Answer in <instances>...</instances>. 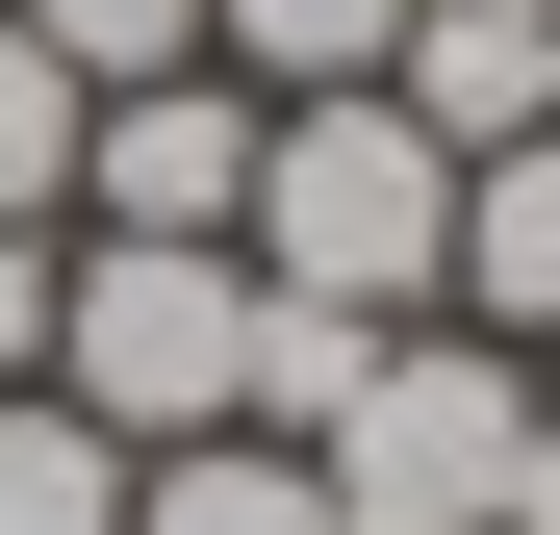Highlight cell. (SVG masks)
I'll use <instances>...</instances> for the list:
<instances>
[{
	"label": "cell",
	"mask_w": 560,
	"mask_h": 535,
	"mask_svg": "<svg viewBox=\"0 0 560 535\" xmlns=\"http://www.w3.org/2000/svg\"><path fill=\"white\" fill-rule=\"evenodd\" d=\"M230 255L280 306H357V332H433V255H458V153L383 103V77H331V103H255V205Z\"/></svg>",
	"instance_id": "1"
},
{
	"label": "cell",
	"mask_w": 560,
	"mask_h": 535,
	"mask_svg": "<svg viewBox=\"0 0 560 535\" xmlns=\"http://www.w3.org/2000/svg\"><path fill=\"white\" fill-rule=\"evenodd\" d=\"M51 408L178 460V433H255V255H178V230H77L51 281Z\"/></svg>",
	"instance_id": "2"
},
{
	"label": "cell",
	"mask_w": 560,
	"mask_h": 535,
	"mask_svg": "<svg viewBox=\"0 0 560 535\" xmlns=\"http://www.w3.org/2000/svg\"><path fill=\"white\" fill-rule=\"evenodd\" d=\"M510 433H535V357H485V332H383V357H357V408L306 433V485H331V535H485V510H510Z\"/></svg>",
	"instance_id": "3"
},
{
	"label": "cell",
	"mask_w": 560,
	"mask_h": 535,
	"mask_svg": "<svg viewBox=\"0 0 560 535\" xmlns=\"http://www.w3.org/2000/svg\"><path fill=\"white\" fill-rule=\"evenodd\" d=\"M230 205H255V77H103L77 103V230H178V255H230Z\"/></svg>",
	"instance_id": "4"
},
{
	"label": "cell",
	"mask_w": 560,
	"mask_h": 535,
	"mask_svg": "<svg viewBox=\"0 0 560 535\" xmlns=\"http://www.w3.org/2000/svg\"><path fill=\"white\" fill-rule=\"evenodd\" d=\"M383 103H408L433 153H535V128H560V26H535V0H408Z\"/></svg>",
	"instance_id": "5"
},
{
	"label": "cell",
	"mask_w": 560,
	"mask_h": 535,
	"mask_svg": "<svg viewBox=\"0 0 560 535\" xmlns=\"http://www.w3.org/2000/svg\"><path fill=\"white\" fill-rule=\"evenodd\" d=\"M433 332H485V357H560V128H535V153H458Z\"/></svg>",
	"instance_id": "6"
},
{
	"label": "cell",
	"mask_w": 560,
	"mask_h": 535,
	"mask_svg": "<svg viewBox=\"0 0 560 535\" xmlns=\"http://www.w3.org/2000/svg\"><path fill=\"white\" fill-rule=\"evenodd\" d=\"M128 535H331V485L280 433H178V460H128Z\"/></svg>",
	"instance_id": "7"
},
{
	"label": "cell",
	"mask_w": 560,
	"mask_h": 535,
	"mask_svg": "<svg viewBox=\"0 0 560 535\" xmlns=\"http://www.w3.org/2000/svg\"><path fill=\"white\" fill-rule=\"evenodd\" d=\"M383 51H408V0H205V77H255V103H331Z\"/></svg>",
	"instance_id": "8"
},
{
	"label": "cell",
	"mask_w": 560,
	"mask_h": 535,
	"mask_svg": "<svg viewBox=\"0 0 560 535\" xmlns=\"http://www.w3.org/2000/svg\"><path fill=\"white\" fill-rule=\"evenodd\" d=\"M0 535H128V433H77L51 383H0Z\"/></svg>",
	"instance_id": "9"
},
{
	"label": "cell",
	"mask_w": 560,
	"mask_h": 535,
	"mask_svg": "<svg viewBox=\"0 0 560 535\" xmlns=\"http://www.w3.org/2000/svg\"><path fill=\"white\" fill-rule=\"evenodd\" d=\"M0 26H26L77 103H103V77H178V51H205V0H0Z\"/></svg>",
	"instance_id": "10"
},
{
	"label": "cell",
	"mask_w": 560,
	"mask_h": 535,
	"mask_svg": "<svg viewBox=\"0 0 560 535\" xmlns=\"http://www.w3.org/2000/svg\"><path fill=\"white\" fill-rule=\"evenodd\" d=\"M0 230H77V77L0 26Z\"/></svg>",
	"instance_id": "11"
},
{
	"label": "cell",
	"mask_w": 560,
	"mask_h": 535,
	"mask_svg": "<svg viewBox=\"0 0 560 535\" xmlns=\"http://www.w3.org/2000/svg\"><path fill=\"white\" fill-rule=\"evenodd\" d=\"M51 281H77V230H0V383H51Z\"/></svg>",
	"instance_id": "12"
},
{
	"label": "cell",
	"mask_w": 560,
	"mask_h": 535,
	"mask_svg": "<svg viewBox=\"0 0 560 535\" xmlns=\"http://www.w3.org/2000/svg\"><path fill=\"white\" fill-rule=\"evenodd\" d=\"M485 535H560V383H535V433H510V510Z\"/></svg>",
	"instance_id": "13"
},
{
	"label": "cell",
	"mask_w": 560,
	"mask_h": 535,
	"mask_svg": "<svg viewBox=\"0 0 560 535\" xmlns=\"http://www.w3.org/2000/svg\"><path fill=\"white\" fill-rule=\"evenodd\" d=\"M535 26H560V0H535Z\"/></svg>",
	"instance_id": "14"
},
{
	"label": "cell",
	"mask_w": 560,
	"mask_h": 535,
	"mask_svg": "<svg viewBox=\"0 0 560 535\" xmlns=\"http://www.w3.org/2000/svg\"><path fill=\"white\" fill-rule=\"evenodd\" d=\"M535 383H560V357H535Z\"/></svg>",
	"instance_id": "15"
}]
</instances>
